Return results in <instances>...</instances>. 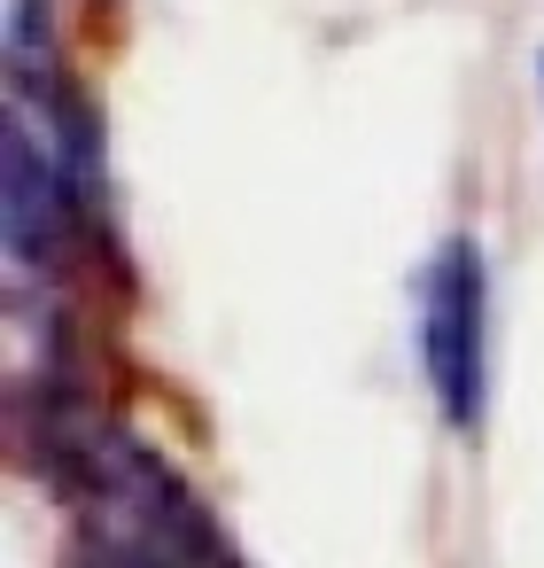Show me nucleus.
<instances>
[{
  "label": "nucleus",
  "instance_id": "f257e3e1",
  "mask_svg": "<svg viewBox=\"0 0 544 568\" xmlns=\"http://www.w3.org/2000/svg\"><path fill=\"white\" fill-rule=\"evenodd\" d=\"M482 320H490V281H482V250L466 234L435 242V257L420 265V374L428 397L443 413V428H474L482 420Z\"/></svg>",
  "mask_w": 544,
  "mask_h": 568
},
{
  "label": "nucleus",
  "instance_id": "f03ea898",
  "mask_svg": "<svg viewBox=\"0 0 544 568\" xmlns=\"http://www.w3.org/2000/svg\"><path fill=\"white\" fill-rule=\"evenodd\" d=\"M94 568H172V560H148V552H117V545H94Z\"/></svg>",
  "mask_w": 544,
  "mask_h": 568
}]
</instances>
